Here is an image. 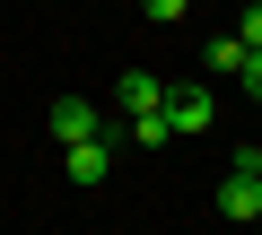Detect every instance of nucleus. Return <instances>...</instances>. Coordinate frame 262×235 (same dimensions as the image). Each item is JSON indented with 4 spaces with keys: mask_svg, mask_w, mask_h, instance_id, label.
<instances>
[{
    "mask_svg": "<svg viewBox=\"0 0 262 235\" xmlns=\"http://www.w3.org/2000/svg\"><path fill=\"white\" fill-rule=\"evenodd\" d=\"M140 9H149V18H158V27H175V18H184V9H192V0H140Z\"/></svg>",
    "mask_w": 262,
    "mask_h": 235,
    "instance_id": "9",
    "label": "nucleus"
},
{
    "mask_svg": "<svg viewBox=\"0 0 262 235\" xmlns=\"http://www.w3.org/2000/svg\"><path fill=\"white\" fill-rule=\"evenodd\" d=\"M96 131H105L96 96H53V140H96Z\"/></svg>",
    "mask_w": 262,
    "mask_h": 235,
    "instance_id": "3",
    "label": "nucleus"
},
{
    "mask_svg": "<svg viewBox=\"0 0 262 235\" xmlns=\"http://www.w3.org/2000/svg\"><path fill=\"white\" fill-rule=\"evenodd\" d=\"M201 61H210V70H245V35H210Z\"/></svg>",
    "mask_w": 262,
    "mask_h": 235,
    "instance_id": "7",
    "label": "nucleus"
},
{
    "mask_svg": "<svg viewBox=\"0 0 262 235\" xmlns=\"http://www.w3.org/2000/svg\"><path fill=\"white\" fill-rule=\"evenodd\" d=\"M114 105H122V113H149V105H166V79H158V70H122V79H114Z\"/></svg>",
    "mask_w": 262,
    "mask_h": 235,
    "instance_id": "5",
    "label": "nucleus"
},
{
    "mask_svg": "<svg viewBox=\"0 0 262 235\" xmlns=\"http://www.w3.org/2000/svg\"><path fill=\"white\" fill-rule=\"evenodd\" d=\"M61 166H70V183H79V192H96V183L114 174V148H105V131H96V140H61Z\"/></svg>",
    "mask_w": 262,
    "mask_h": 235,
    "instance_id": "2",
    "label": "nucleus"
},
{
    "mask_svg": "<svg viewBox=\"0 0 262 235\" xmlns=\"http://www.w3.org/2000/svg\"><path fill=\"white\" fill-rule=\"evenodd\" d=\"M245 44H262V0H253V9H245V27H236Z\"/></svg>",
    "mask_w": 262,
    "mask_h": 235,
    "instance_id": "10",
    "label": "nucleus"
},
{
    "mask_svg": "<svg viewBox=\"0 0 262 235\" xmlns=\"http://www.w3.org/2000/svg\"><path fill=\"white\" fill-rule=\"evenodd\" d=\"M236 79H245V96L262 105V44H245V70H236Z\"/></svg>",
    "mask_w": 262,
    "mask_h": 235,
    "instance_id": "8",
    "label": "nucleus"
},
{
    "mask_svg": "<svg viewBox=\"0 0 262 235\" xmlns=\"http://www.w3.org/2000/svg\"><path fill=\"white\" fill-rule=\"evenodd\" d=\"M219 209H227L236 226H253V218H262V148H253V140H245V148L227 157V183H219Z\"/></svg>",
    "mask_w": 262,
    "mask_h": 235,
    "instance_id": "1",
    "label": "nucleus"
},
{
    "mask_svg": "<svg viewBox=\"0 0 262 235\" xmlns=\"http://www.w3.org/2000/svg\"><path fill=\"white\" fill-rule=\"evenodd\" d=\"M131 148H166L175 140V122H166V105H149V113H131V131H122Z\"/></svg>",
    "mask_w": 262,
    "mask_h": 235,
    "instance_id": "6",
    "label": "nucleus"
},
{
    "mask_svg": "<svg viewBox=\"0 0 262 235\" xmlns=\"http://www.w3.org/2000/svg\"><path fill=\"white\" fill-rule=\"evenodd\" d=\"M210 113H219V105H210V87H192V79H184V87H166V122H175V140H184V131H210Z\"/></svg>",
    "mask_w": 262,
    "mask_h": 235,
    "instance_id": "4",
    "label": "nucleus"
}]
</instances>
